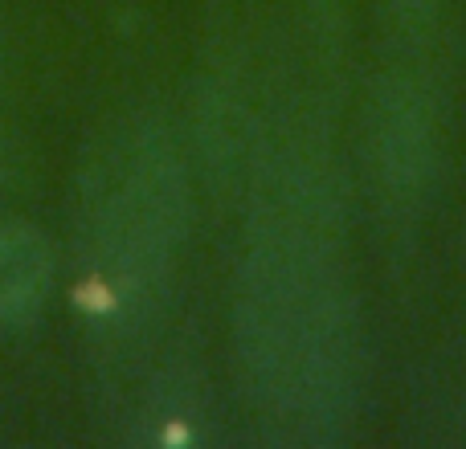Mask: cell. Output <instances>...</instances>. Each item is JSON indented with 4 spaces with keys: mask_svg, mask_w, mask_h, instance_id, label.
Here are the masks:
<instances>
[{
    "mask_svg": "<svg viewBox=\"0 0 466 449\" xmlns=\"http://www.w3.org/2000/svg\"><path fill=\"white\" fill-rule=\"evenodd\" d=\"M57 286V254L46 229L0 213V335L25 331L46 314Z\"/></svg>",
    "mask_w": 466,
    "mask_h": 449,
    "instance_id": "obj_2",
    "label": "cell"
},
{
    "mask_svg": "<svg viewBox=\"0 0 466 449\" xmlns=\"http://www.w3.org/2000/svg\"><path fill=\"white\" fill-rule=\"evenodd\" d=\"M5 176H8V147H5V139H0V185H5Z\"/></svg>",
    "mask_w": 466,
    "mask_h": 449,
    "instance_id": "obj_3",
    "label": "cell"
},
{
    "mask_svg": "<svg viewBox=\"0 0 466 449\" xmlns=\"http://www.w3.org/2000/svg\"><path fill=\"white\" fill-rule=\"evenodd\" d=\"M185 229L172 147L152 127H119L86 155L74 205V286L86 323L131 331L164 290Z\"/></svg>",
    "mask_w": 466,
    "mask_h": 449,
    "instance_id": "obj_1",
    "label": "cell"
}]
</instances>
